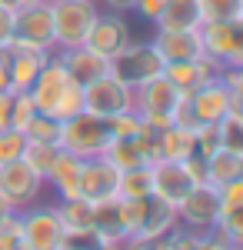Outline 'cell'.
<instances>
[{"label": "cell", "mask_w": 243, "mask_h": 250, "mask_svg": "<svg viewBox=\"0 0 243 250\" xmlns=\"http://www.w3.org/2000/svg\"><path fill=\"white\" fill-rule=\"evenodd\" d=\"M150 184H153V197H160L163 204L177 207L197 184H203V160L200 157L153 160L150 164Z\"/></svg>", "instance_id": "obj_1"}, {"label": "cell", "mask_w": 243, "mask_h": 250, "mask_svg": "<svg viewBox=\"0 0 243 250\" xmlns=\"http://www.w3.org/2000/svg\"><path fill=\"white\" fill-rule=\"evenodd\" d=\"M100 3L97 0H50V20H54V43L57 50L80 47L90 27H94Z\"/></svg>", "instance_id": "obj_2"}, {"label": "cell", "mask_w": 243, "mask_h": 250, "mask_svg": "<svg viewBox=\"0 0 243 250\" xmlns=\"http://www.w3.org/2000/svg\"><path fill=\"white\" fill-rule=\"evenodd\" d=\"M107 144H110V127H107V120L87 114V110H80V114L70 117V120H60V137H57V147H60V150L87 160V157H100L107 150Z\"/></svg>", "instance_id": "obj_3"}, {"label": "cell", "mask_w": 243, "mask_h": 250, "mask_svg": "<svg viewBox=\"0 0 243 250\" xmlns=\"http://www.w3.org/2000/svg\"><path fill=\"white\" fill-rule=\"evenodd\" d=\"M110 74L137 90V87H143L150 80L163 77V60L153 50L150 40H130L117 57H110Z\"/></svg>", "instance_id": "obj_4"}, {"label": "cell", "mask_w": 243, "mask_h": 250, "mask_svg": "<svg viewBox=\"0 0 243 250\" xmlns=\"http://www.w3.org/2000/svg\"><path fill=\"white\" fill-rule=\"evenodd\" d=\"M180 100H183V94L167 77H157V80H150V83L133 90V110L140 114V120L147 127L163 130V127L173 124V110H177Z\"/></svg>", "instance_id": "obj_5"}, {"label": "cell", "mask_w": 243, "mask_h": 250, "mask_svg": "<svg viewBox=\"0 0 243 250\" xmlns=\"http://www.w3.org/2000/svg\"><path fill=\"white\" fill-rule=\"evenodd\" d=\"M83 110L100 117V120L127 114V110H133V87H127L123 80H117L113 74H103L100 80L83 87Z\"/></svg>", "instance_id": "obj_6"}, {"label": "cell", "mask_w": 243, "mask_h": 250, "mask_svg": "<svg viewBox=\"0 0 243 250\" xmlns=\"http://www.w3.org/2000/svg\"><path fill=\"white\" fill-rule=\"evenodd\" d=\"M14 43L20 47H34L54 54V20H50V0L47 3H23L14 14Z\"/></svg>", "instance_id": "obj_7"}, {"label": "cell", "mask_w": 243, "mask_h": 250, "mask_svg": "<svg viewBox=\"0 0 243 250\" xmlns=\"http://www.w3.org/2000/svg\"><path fill=\"white\" fill-rule=\"evenodd\" d=\"M17 233L27 244V250H57L63 240V227L57 220L54 207H27L17 210Z\"/></svg>", "instance_id": "obj_8"}, {"label": "cell", "mask_w": 243, "mask_h": 250, "mask_svg": "<svg viewBox=\"0 0 243 250\" xmlns=\"http://www.w3.org/2000/svg\"><path fill=\"white\" fill-rule=\"evenodd\" d=\"M43 190V177L34 173L23 160L0 164V200L10 210H27Z\"/></svg>", "instance_id": "obj_9"}, {"label": "cell", "mask_w": 243, "mask_h": 250, "mask_svg": "<svg viewBox=\"0 0 243 250\" xmlns=\"http://www.w3.org/2000/svg\"><path fill=\"white\" fill-rule=\"evenodd\" d=\"M200 43L220 67H243V23H203Z\"/></svg>", "instance_id": "obj_10"}, {"label": "cell", "mask_w": 243, "mask_h": 250, "mask_svg": "<svg viewBox=\"0 0 243 250\" xmlns=\"http://www.w3.org/2000/svg\"><path fill=\"white\" fill-rule=\"evenodd\" d=\"M130 40H133V30H130V23H127L123 14L100 10L97 20H94V27H90V34H87V40H83V47H90L94 54L110 60V57H117Z\"/></svg>", "instance_id": "obj_11"}, {"label": "cell", "mask_w": 243, "mask_h": 250, "mask_svg": "<svg viewBox=\"0 0 243 250\" xmlns=\"http://www.w3.org/2000/svg\"><path fill=\"white\" fill-rule=\"evenodd\" d=\"M217 217H220V197H217V187L210 184H197L193 190L177 204V220L190 227V230L203 233L217 227Z\"/></svg>", "instance_id": "obj_12"}, {"label": "cell", "mask_w": 243, "mask_h": 250, "mask_svg": "<svg viewBox=\"0 0 243 250\" xmlns=\"http://www.w3.org/2000/svg\"><path fill=\"white\" fill-rule=\"evenodd\" d=\"M187 100H190V114L197 120V127H200V124H217V120L223 114H230V110H240L243 114V100L230 94L223 83H220V77H213L210 83H203L200 90H193Z\"/></svg>", "instance_id": "obj_13"}, {"label": "cell", "mask_w": 243, "mask_h": 250, "mask_svg": "<svg viewBox=\"0 0 243 250\" xmlns=\"http://www.w3.org/2000/svg\"><path fill=\"white\" fill-rule=\"evenodd\" d=\"M117 180H120V170L107 164L103 157H87L80 164V184L77 190L83 200L90 204H100V200H113L117 197Z\"/></svg>", "instance_id": "obj_14"}, {"label": "cell", "mask_w": 243, "mask_h": 250, "mask_svg": "<svg viewBox=\"0 0 243 250\" xmlns=\"http://www.w3.org/2000/svg\"><path fill=\"white\" fill-rule=\"evenodd\" d=\"M3 57H7V83H10V94H20V90H30V83L37 80V74L43 70V63L54 57V54L10 43V47L3 50Z\"/></svg>", "instance_id": "obj_15"}, {"label": "cell", "mask_w": 243, "mask_h": 250, "mask_svg": "<svg viewBox=\"0 0 243 250\" xmlns=\"http://www.w3.org/2000/svg\"><path fill=\"white\" fill-rule=\"evenodd\" d=\"M57 60H60V67L67 70V77L70 83L77 87H87V83H94L100 80L103 74H110V60L94 54L90 47H67V50H57Z\"/></svg>", "instance_id": "obj_16"}, {"label": "cell", "mask_w": 243, "mask_h": 250, "mask_svg": "<svg viewBox=\"0 0 243 250\" xmlns=\"http://www.w3.org/2000/svg\"><path fill=\"white\" fill-rule=\"evenodd\" d=\"M217 74H220V63H217V60H210L206 54H203V57H197V60L163 63V77H167L183 97H190L193 90H200V87H203V83H210Z\"/></svg>", "instance_id": "obj_17"}, {"label": "cell", "mask_w": 243, "mask_h": 250, "mask_svg": "<svg viewBox=\"0 0 243 250\" xmlns=\"http://www.w3.org/2000/svg\"><path fill=\"white\" fill-rule=\"evenodd\" d=\"M70 87V77H67V70L60 67V60H57V50L54 57L43 63V70L37 74V80L30 83V100H34V107H37V114H50V107L57 104V97L63 94Z\"/></svg>", "instance_id": "obj_18"}, {"label": "cell", "mask_w": 243, "mask_h": 250, "mask_svg": "<svg viewBox=\"0 0 243 250\" xmlns=\"http://www.w3.org/2000/svg\"><path fill=\"white\" fill-rule=\"evenodd\" d=\"M150 43H153V50L160 54V60H163V63H177V60H197V57H203L200 30H157Z\"/></svg>", "instance_id": "obj_19"}, {"label": "cell", "mask_w": 243, "mask_h": 250, "mask_svg": "<svg viewBox=\"0 0 243 250\" xmlns=\"http://www.w3.org/2000/svg\"><path fill=\"white\" fill-rule=\"evenodd\" d=\"M157 30H200L203 27V0H167L160 17L153 20Z\"/></svg>", "instance_id": "obj_20"}, {"label": "cell", "mask_w": 243, "mask_h": 250, "mask_svg": "<svg viewBox=\"0 0 243 250\" xmlns=\"http://www.w3.org/2000/svg\"><path fill=\"white\" fill-rule=\"evenodd\" d=\"M80 164H83L80 157L67 154V150H57L54 164H50V170H47V177H43V184H50L60 200L80 197V190H77V184H80Z\"/></svg>", "instance_id": "obj_21"}, {"label": "cell", "mask_w": 243, "mask_h": 250, "mask_svg": "<svg viewBox=\"0 0 243 250\" xmlns=\"http://www.w3.org/2000/svg\"><path fill=\"white\" fill-rule=\"evenodd\" d=\"M54 210L63 227V237H90L94 233V204L90 200L70 197V200H60Z\"/></svg>", "instance_id": "obj_22"}, {"label": "cell", "mask_w": 243, "mask_h": 250, "mask_svg": "<svg viewBox=\"0 0 243 250\" xmlns=\"http://www.w3.org/2000/svg\"><path fill=\"white\" fill-rule=\"evenodd\" d=\"M243 177V154L237 150H213L210 157H203V184L210 187H223L230 180Z\"/></svg>", "instance_id": "obj_23"}, {"label": "cell", "mask_w": 243, "mask_h": 250, "mask_svg": "<svg viewBox=\"0 0 243 250\" xmlns=\"http://www.w3.org/2000/svg\"><path fill=\"white\" fill-rule=\"evenodd\" d=\"M187 157H197V140L190 127L170 124L157 134V160H187Z\"/></svg>", "instance_id": "obj_24"}, {"label": "cell", "mask_w": 243, "mask_h": 250, "mask_svg": "<svg viewBox=\"0 0 243 250\" xmlns=\"http://www.w3.org/2000/svg\"><path fill=\"white\" fill-rule=\"evenodd\" d=\"M180 220H177V207H170L163 204L160 197H147V213H143V224H140V230L133 233V237H140V240H160L170 227H177Z\"/></svg>", "instance_id": "obj_25"}, {"label": "cell", "mask_w": 243, "mask_h": 250, "mask_svg": "<svg viewBox=\"0 0 243 250\" xmlns=\"http://www.w3.org/2000/svg\"><path fill=\"white\" fill-rule=\"evenodd\" d=\"M94 233H97V244H123L127 230H123V224H120L117 197L94 204Z\"/></svg>", "instance_id": "obj_26"}, {"label": "cell", "mask_w": 243, "mask_h": 250, "mask_svg": "<svg viewBox=\"0 0 243 250\" xmlns=\"http://www.w3.org/2000/svg\"><path fill=\"white\" fill-rule=\"evenodd\" d=\"M100 157H103L107 164H113L117 170H130V167L147 164V157H143V150H140L137 137H110L107 150H103Z\"/></svg>", "instance_id": "obj_27"}, {"label": "cell", "mask_w": 243, "mask_h": 250, "mask_svg": "<svg viewBox=\"0 0 243 250\" xmlns=\"http://www.w3.org/2000/svg\"><path fill=\"white\" fill-rule=\"evenodd\" d=\"M153 193V184H150V164H140V167H130V170H120V180H117V197L120 200H143Z\"/></svg>", "instance_id": "obj_28"}, {"label": "cell", "mask_w": 243, "mask_h": 250, "mask_svg": "<svg viewBox=\"0 0 243 250\" xmlns=\"http://www.w3.org/2000/svg\"><path fill=\"white\" fill-rule=\"evenodd\" d=\"M57 144H37V140H23V150H20V160L30 167L34 173H40V177H47V170H50V164H54L57 157Z\"/></svg>", "instance_id": "obj_29"}, {"label": "cell", "mask_w": 243, "mask_h": 250, "mask_svg": "<svg viewBox=\"0 0 243 250\" xmlns=\"http://www.w3.org/2000/svg\"><path fill=\"white\" fill-rule=\"evenodd\" d=\"M203 23H243V0H203Z\"/></svg>", "instance_id": "obj_30"}, {"label": "cell", "mask_w": 243, "mask_h": 250, "mask_svg": "<svg viewBox=\"0 0 243 250\" xmlns=\"http://www.w3.org/2000/svg\"><path fill=\"white\" fill-rule=\"evenodd\" d=\"M217 134H220V147L223 150H237L243 154V114L240 110H230L217 120Z\"/></svg>", "instance_id": "obj_31"}, {"label": "cell", "mask_w": 243, "mask_h": 250, "mask_svg": "<svg viewBox=\"0 0 243 250\" xmlns=\"http://www.w3.org/2000/svg\"><path fill=\"white\" fill-rule=\"evenodd\" d=\"M213 230L220 237H226L233 247H243V207H220V217H217Z\"/></svg>", "instance_id": "obj_32"}, {"label": "cell", "mask_w": 243, "mask_h": 250, "mask_svg": "<svg viewBox=\"0 0 243 250\" xmlns=\"http://www.w3.org/2000/svg\"><path fill=\"white\" fill-rule=\"evenodd\" d=\"M80 110H83V87L70 83L63 94L57 97V104L50 107V114H47V117H54V120H70V117H77Z\"/></svg>", "instance_id": "obj_33"}, {"label": "cell", "mask_w": 243, "mask_h": 250, "mask_svg": "<svg viewBox=\"0 0 243 250\" xmlns=\"http://www.w3.org/2000/svg\"><path fill=\"white\" fill-rule=\"evenodd\" d=\"M60 137V120L47 114H34V120L23 127V140H37V144H57Z\"/></svg>", "instance_id": "obj_34"}, {"label": "cell", "mask_w": 243, "mask_h": 250, "mask_svg": "<svg viewBox=\"0 0 243 250\" xmlns=\"http://www.w3.org/2000/svg\"><path fill=\"white\" fill-rule=\"evenodd\" d=\"M117 210H120V224H123L127 237H133V233L140 230V224H143L147 197H143V200H120V197H117Z\"/></svg>", "instance_id": "obj_35"}, {"label": "cell", "mask_w": 243, "mask_h": 250, "mask_svg": "<svg viewBox=\"0 0 243 250\" xmlns=\"http://www.w3.org/2000/svg\"><path fill=\"white\" fill-rule=\"evenodd\" d=\"M34 114H37V107H34L30 94H27V90L14 94V107H10V130H20V134H23V127L34 120Z\"/></svg>", "instance_id": "obj_36"}, {"label": "cell", "mask_w": 243, "mask_h": 250, "mask_svg": "<svg viewBox=\"0 0 243 250\" xmlns=\"http://www.w3.org/2000/svg\"><path fill=\"white\" fill-rule=\"evenodd\" d=\"M197 237H200L197 230H190V227H183V224H177V227H170V230L160 237V247H163V250H193V247H197Z\"/></svg>", "instance_id": "obj_37"}, {"label": "cell", "mask_w": 243, "mask_h": 250, "mask_svg": "<svg viewBox=\"0 0 243 250\" xmlns=\"http://www.w3.org/2000/svg\"><path fill=\"white\" fill-rule=\"evenodd\" d=\"M193 140H197V157L203 160L213 150H220V134H217V124H200L193 130Z\"/></svg>", "instance_id": "obj_38"}, {"label": "cell", "mask_w": 243, "mask_h": 250, "mask_svg": "<svg viewBox=\"0 0 243 250\" xmlns=\"http://www.w3.org/2000/svg\"><path fill=\"white\" fill-rule=\"evenodd\" d=\"M20 150H23V134L20 130H0V164L20 160Z\"/></svg>", "instance_id": "obj_39"}, {"label": "cell", "mask_w": 243, "mask_h": 250, "mask_svg": "<svg viewBox=\"0 0 243 250\" xmlns=\"http://www.w3.org/2000/svg\"><path fill=\"white\" fill-rule=\"evenodd\" d=\"M217 197H220V207H243V177L217 187Z\"/></svg>", "instance_id": "obj_40"}, {"label": "cell", "mask_w": 243, "mask_h": 250, "mask_svg": "<svg viewBox=\"0 0 243 250\" xmlns=\"http://www.w3.org/2000/svg\"><path fill=\"white\" fill-rule=\"evenodd\" d=\"M193 250H233V244H230L226 237H220L217 230H203L197 237V247Z\"/></svg>", "instance_id": "obj_41"}, {"label": "cell", "mask_w": 243, "mask_h": 250, "mask_svg": "<svg viewBox=\"0 0 243 250\" xmlns=\"http://www.w3.org/2000/svg\"><path fill=\"white\" fill-rule=\"evenodd\" d=\"M14 14L17 10H3L0 7V50H7L14 43Z\"/></svg>", "instance_id": "obj_42"}, {"label": "cell", "mask_w": 243, "mask_h": 250, "mask_svg": "<svg viewBox=\"0 0 243 250\" xmlns=\"http://www.w3.org/2000/svg\"><path fill=\"white\" fill-rule=\"evenodd\" d=\"M163 7H167V0H137V3H133V10H137L143 20H150V23L160 17V10H163Z\"/></svg>", "instance_id": "obj_43"}, {"label": "cell", "mask_w": 243, "mask_h": 250, "mask_svg": "<svg viewBox=\"0 0 243 250\" xmlns=\"http://www.w3.org/2000/svg\"><path fill=\"white\" fill-rule=\"evenodd\" d=\"M94 247H97V233H90V237H63L57 250H94Z\"/></svg>", "instance_id": "obj_44"}, {"label": "cell", "mask_w": 243, "mask_h": 250, "mask_svg": "<svg viewBox=\"0 0 243 250\" xmlns=\"http://www.w3.org/2000/svg\"><path fill=\"white\" fill-rule=\"evenodd\" d=\"M10 107H14V94L3 90L0 94V130H10Z\"/></svg>", "instance_id": "obj_45"}, {"label": "cell", "mask_w": 243, "mask_h": 250, "mask_svg": "<svg viewBox=\"0 0 243 250\" xmlns=\"http://www.w3.org/2000/svg\"><path fill=\"white\" fill-rule=\"evenodd\" d=\"M103 3V10H113V14H127V10H133V3L137 0H100Z\"/></svg>", "instance_id": "obj_46"}, {"label": "cell", "mask_w": 243, "mask_h": 250, "mask_svg": "<svg viewBox=\"0 0 243 250\" xmlns=\"http://www.w3.org/2000/svg\"><path fill=\"white\" fill-rule=\"evenodd\" d=\"M14 213H17V210H10V207H7V204L0 200V227H3L7 220H14Z\"/></svg>", "instance_id": "obj_47"}, {"label": "cell", "mask_w": 243, "mask_h": 250, "mask_svg": "<svg viewBox=\"0 0 243 250\" xmlns=\"http://www.w3.org/2000/svg\"><path fill=\"white\" fill-rule=\"evenodd\" d=\"M0 7H3V10H20L23 0H0Z\"/></svg>", "instance_id": "obj_48"}, {"label": "cell", "mask_w": 243, "mask_h": 250, "mask_svg": "<svg viewBox=\"0 0 243 250\" xmlns=\"http://www.w3.org/2000/svg\"><path fill=\"white\" fill-rule=\"evenodd\" d=\"M94 250H120V244H97Z\"/></svg>", "instance_id": "obj_49"}, {"label": "cell", "mask_w": 243, "mask_h": 250, "mask_svg": "<svg viewBox=\"0 0 243 250\" xmlns=\"http://www.w3.org/2000/svg\"><path fill=\"white\" fill-rule=\"evenodd\" d=\"M7 250H27V244H23V240H14V244H10Z\"/></svg>", "instance_id": "obj_50"}, {"label": "cell", "mask_w": 243, "mask_h": 250, "mask_svg": "<svg viewBox=\"0 0 243 250\" xmlns=\"http://www.w3.org/2000/svg\"><path fill=\"white\" fill-rule=\"evenodd\" d=\"M23 3H47V0H23Z\"/></svg>", "instance_id": "obj_51"}, {"label": "cell", "mask_w": 243, "mask_h": 250, "mask_svg": "<svg viewBox=\"0 0 243 250\" xmlns=\"http://www.w3.org/2000/svg\"><path fill=\"white\" fill-rule=\"evenodd\" d=\"M0 63H3V50H0Z\"/></svg>", "instance_id": "obj_52"}, {"label": "cell", "mask_w": 243, "mask_h": 250, "mask_svg": "<svg viewBox=\"0 0 243 250\" xmlns=\"http://www.w3.org/2000/svg\"><path fill=\"white\" fill-rule=\"evenodd\" d=\"M233 250H243V247H233Z\"/></svg>", "instance_id": "obj_53"}]
</instances>
